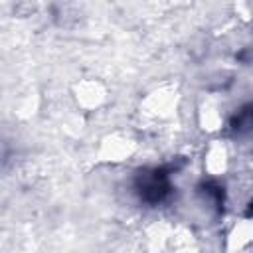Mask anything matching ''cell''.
Segmentation results:
<instances>
[{
	"mask_svg": "<svg viewBox=\"0 0 253 253\" xmlns=\"http://www.w3.org/2000/svg\"><path fill=\"white\" fill-rule=\"evenodd\" d=\"M73 97H75V101H77L79 107L91 111V109H97V107H101V105L105 103L107 91H105V87H103L99 81H95V79H85V81L77 83Z\"/></svg>",
	"mask_w": 253,
	"mask_h": 253,
	"instance_id": "obj_1",
	"label": "cell"
},
{
	"mask_svg": "<svg viewBox=\"0 0 253 253\" xmlns=\"http://www.w3.org/2000/svg\"><path fill=\"white\" fill-rule=\"evenodd\" d=\"M249 221H251V223H253V217H251V219H249Z\"/></svg>",
	"mask_w": 253,
	"mask_h": 253,
	"instance_id": "obj_2",
	"label": "cell"
}]
</instances>
